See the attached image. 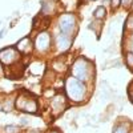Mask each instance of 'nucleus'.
I'll return each mask as SVG.
<instances>
[{
    "label": "nucleus",
    "instance_id": "obj_1",
    "mask_svg": "<svg viewBox=\"0 0 133 133\" xmlns=\"http://www.w3.org/2000/svg\"><path fill=\"white\" fill-rule=\"evenodd\" d=\"M66 93L73 101H80L85 95V85L83 84V81L75 79V77H71L66 81Z\"/></svg>",
    "mask_w": 133,
    "mask_h": 133
},
{
    "label": "nucleus",
    "instance_id": "obj_2",
    "mask_svg": "<svg viewBox=\"0 0 133 133\" xmlns=\"http://www.w3.org/2000/svg\"><path fill=\"white\" fill-rule=\"evenodd\" d=\"M15 107L25 113H36L37 112V103L35 98H32L28 92H24V95H21L16 98Z\"/></svg>",
    "mask_w": 133,
    "mask_h": 133
},
{
    "label": "nucleus",
    "instance_id": "obj_3",
    "mask_svg": "<svg viewBox=\"0 0 133 133\" xmlns=\"http://www.w3.org/2000/svg\"><path fill=\"white\" fill-rule=\"evenodd\" d=\"M72 75L75 76V79L84 81L88 79V66H87V61L84 59L77 60L72 68Z\"/></svg>",
    "mask_w": 133,
    "mask_h": 133
},
{
    "label": "nucleus",
    "instance_id": "obj_4",
    "mask_svg": "<svg viewBox=\"0 0 133 133\" xmlns=\"http://www.w3.org/2000/svg\"><path fill=\"white\" fill-rule=\"evenodd\" d=\"M60 29L61 32L64 33V35H69V33L72 32L75 24H76V19L73 15H68V14H65L60 17Z\"/></svg>",
    "mask_w": 133,
    "mask_h": 133
},
{
    "label": "nucleus",
    "instance_id": "obj_5",
    "mask_svg": "<svg viewBox=\"0 0 133 133\" xmlns=\"http://www.w3.org/2000/svg\"><path fill=\"white\" fill-rule=\"evenodd\" d=\"M19 59V52L15 48H4L0 51V61L3 64H12Z\"/></svg>",
    "mask_w": 133,
    "mask_h": 133
},
{
    "label": "nucleus",
    "instance_id": "obj_6",
    "mask_svg": "<svg viewBox=\"0 0 133 133\" xmlns=\"http://www.w3.org/2000/svg\"><path fill=\"white\" fill-rule=\"evenodd\" d=\"M35 45L36 48L40 51V52H44L47 51L51 45V37L47 32H41L39 33V36L36 37V41H35Z\"/></svg>",
    "mask_w": 133,
    "mask_h": 133
},
{
    "label": "nucleus",
    "instance_id": "obj_7",
    "mask_svg": "<svg viewBox=\"0 0 133 133\" xmlns=\"http://www.w3.org/2000/svg\"><path fill=\"white\" fill-rule=\"evenodd\" d=\"M56 44H57V48H59L61 52H64V51H66V49L69 48V45H71V39H69L68 35H64V33H61V35H59V36L56 37Z\"/></svg>",
    "mask_w": 133,
    "mask_h": 133
},
{
    "label": "nucleus",
    "instance_id": "obj_8",
    "mask_svg": "<svg viewBox=\"0 0 133 133\" xmlns=\"http://www.w3.org/2000/svg\"><path fill=\"white\" fill-rule=\"evenodd\" d=\"M32 43L29 40V37H24V39H21L17 44H16V49L21 53H29L32 51Z\"/></svg>",
    "mask_w": 133,
    "mask_h": 133
},
{
    "label": "nucleus",
    "instance_id": "obj_9",
    "mask_svg": "<svg viewBox=\"0 0 133 133\" xmlns=\"http://www.w3.org/2000/svg\"><path fill=\"white\" fill-rule=\"evenodd\" d=\"M64 105H65V97L59 95L53 98V101H52V107L53 109H57V110H63L64 109Z\"/></svg>",
    "mask_w": 133,
    "mask_h": 133
},
{
    "label": "nucleus",
    "instance_id": "obj_10",
    "mask_svg": "<svg viewBox=\"0 0 133 133\" xmlns=\"http://www.w3.org/2000/svg\"><path fill=\"white\" fill-rule=\"evenodd\" d=\"M105 14H107V9H105L104 7H98V8H96V11H95V17H96V19H103V17L105 16Z\"/></svg>",
    "mask_w": 133,
    "mask_h": 133
},
{
    "label": "nucleus",
    "instance_id": "obj_11",
    "mask_svg": "<svg viewBox=\"0 0 133 133\" xmlns=\"http://www.w3.org/2000/svg\"><path fill=\"white\" fill-rule=\"evenodd\" d=\"M43 4V14H49L53 9V4L52 3H47V2H41Z\"/></svg>",
    "mask_w": 133,
    "mask_h": 133
},
{
    "label": "nucleus",
    "instance_id": "obj_12",
    "mask_svg": "<svg viewBox=\"0 0 133 133\" xmlns=\"http://www.w3.org/2000/svg\"><path fill=\"white\" fill-rule=\"evenodd\" d=\"M127 65H128V68L133 72V53L132 52H129V53H127Z\"/></svg>",
    "mask_w": 133,
    "mask_h": 133
},
{
    "label": "nucleus",
    "instance_id": "obj_13",
    "mask_svg": "<svg viewBox=\"0 0 133 133\" xmlns=\"http://www.w3.org/2000/svg\"><path fill=\"white\" fill-rule=\"evenodd\" d=\"M113 133H128V129L124 124H121V125H117L113 130Z\"/></svg>",
    "mask_w": 133,
    "mask_h": 133
},
{
    "label": "nucleus",
    "instance_id": "obj_14",
    "mask_svg": "<svg viewBox=\"0 0 133 133\" xmlns=\"http://www.w3.org/2000/svg\"><path fill=\"white\" fill-rule=\"evenodd\" d=\"M5 130H7V133H19V127L8 125V127H5Z\"/></svg>",
    "mask_w": 133,
    "mask_h": 133
},
{
    "label": "nucleus",
    "instance_id": "obj_15",
    "mask_svg": "<svg viewBox=\"0 0 133 133\" xmlns=\"http://www.w3.org/2000/svg\"><path fill=\"white\" fill-rule=\"evenodd\" d=\"M110 5H112V8H117L121 5V0H110Z\"/></svg>",
    "mask_w": 133,
    "mask_h": 133
},
{
    "label": "nucleus",
    "instance_id": "obj_16",
    "mask_svg": "<svg viewBox=\"0 0 133 133\" xmlns=\"http://www.w3.org/2000/svg\"><path fill=\"white\" fill-rule=\"evenodd\" d=\"M132 3H133V0H121V4H123L125 8L130 7V5H132Z\"/></svg>",
    "mask_w": 133,
    "mask_h": 133
},
{
    "label": "nucleus",
    "instance_id": "obj_17",
    "mask_svg": "<svg viewBox=\"0 0 133 133\" xmlns=\"http://www.w3.org/2000/svg\"><path fill=\"white\" fill-rule=\"evenodd\" d=\"M12 107H14V104L9 101H7V104H5V107H4V110H7V112H9V110H12Z\"/></svg>",
    "mask_w": 133,
    "mask_h": 133
},
{
    "label": "nucleus",
    "instance_id": "obj_18",
    "mask_svg": "<svg viewBox=\"0 0 133 133\" xmlns=\"http://www.w3.org/2000/svg\"><path fill=\"white\" fill-rule=\"evenodd\" d=\"M127 24H128V27H129V28H132V29H133V15H130V16L128 17Z\"/></svg>",
    "mask_w": 133,
    "mask_h": 133
},
{
    "label": "nucleus",
    "instance_id": "obj_19",
    "mask_svg": "<svg viewBox=\"0 0 133 133\" xmlns=\"http://www.w3.org/2000/svg\"><path fill=\"white\" fill-rule=\"evenodd\" d=\"M20 123L23 124V125H27V124H28V118H27V117H21V118H20Z\"/></svg>",
    "mask_w": 133,
    "mask_h": 133
},
{
    "label": "nucleus",
    "instance_id": "obj_20",
    "mask_svg": "<svg viewBox=\"0 0 133 133\" xmlns=\"http://www.w3.org/2000/svg\"><path fill=\"white\" fill-rule=\"evenodd\" d=\"M55 65H59V66H63L61 64H59V63H55ZM59 71H64V68H57Z\"/></svg>",
    "mask_w": 133,
    "mask_h": 133
},
{
    "label": "nucleus",
    "instance_id": "obj_21",
    "mask_svg": "<svg viewBox=\"0 0 133 133\" xmlns=\"http://www.w3.org/2000/svg\"><path fill=\"white\" fill-rule=\"evenodd\" d=\"M3 35H4V31H2V32H0V39L3 37Z\"/></svg>",
    "mask_w": 133,
    "mask_h": 133
},
{
    "label": "nucleus",
    "instance_id": "obj_22",
    "mask_svg": "<svg viewBox=\"0 0 133 133\" xmlns=\"http://www.w3.org/2000/svg\"><path fill=\"white\" fill-rule=\"evenodd\" d=\"M29 133H40L39 130H32V132H29Z\"/></svg>",
    "mask_w": 133,
    "mask_h": 133
},
{
    "label": "nucleus",
    "instance_id": "obj_23",
    "mask_svg": "<svg viewBox=\"0 0 133 133\" xmlns=\"http://www.w3.org/2000/svg\"><path fill=\"white\" fill-rule=\"evenodd\" d=\"M49 133H59V132H56V130H52V132H49Z\"/></svg>",
    "mask_w": 133,
    "mask_h": 133
},
{
    "label": "nucleus",
    "instance_id": "obj_24",
    "mask_svg": "<svg viewBox=\"0 0 133 133\" xmlns=\"http://www.w3.org/2000/svg\"><path fill=\"white\" fill-rule=\"evenodd\" d=\"M130 98H132V101H133V93H130Z\"/></svg>",
    "mask_w": 133,
    "mask_h": 133
},
{
    "label": "nucleus",
    "instance_id": "obj_25",
    "mask_svg": "<svg viewBox=\"0 0 133 133\" xmlns=\"http://www.w3.org/2000/svg\"><path fill=\"white\" fill-rule=\"evenodd\" d=\"M0 73H2V66H0Z\"/></svg>",
    "mask_w": 133,
    "mask_h": 133
},
{
    "label": "nucleus",
    "instance_id": "obj_26",
    "mask_svg": "<svg viewBox=\"0 0 133 133\" xmlns=\"http://www.w3.org/2000/svg\"><path fill=\"white\" fill-rule=\"evenodd\" d=\"M52 2H57V0H52Z\"/></svg>",
    "mask_w": 133,
    "mask_h": 133
},
{
    "label": "nucleus",
    "instance_id": "obj_27",
    "mask_svg": "<svg viewBox=\"0 0 133 133\" xmlns=\"http://www.w3.org/2000/svg\"><path fill=\"white\" fill-rule=\"evenodd\" d=\"M0 110H2V105H0Z\"/></svg>",
    "mask_w": 133,
    "mask_h": 133
}]
</instances>
